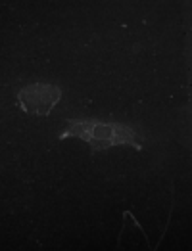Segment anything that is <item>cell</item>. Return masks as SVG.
Masks as SVG:
<instances>
[{
  "instance_id": "obj_1",
  "label": "cell",
  "mask_w": 192,
  "mask_h": 251,
  "mask_svg": "<svg viewBox=\"0 0 192 251\" xmlns=\"http://www.w3.org/2000/svg\"><path fill=\"white\" fill-rule=\"evenodd\" d=\"M65 130L58 136L65 140L69 136L79 138L90 146V153H98L102 150L113 146H131L135 150H142V136L129 125L100 121V119H67Z\"/></svg>"
},
{
  "instance_id": "obj_2",
  "label": "cell",
  "mask_w": 192,
  "mask_h": 251,
  "mask_svg": "<svg viewBox=\"0 0 192 251\" xmlns=\"http://www.w3.org/2000/svg\"><path fill=\"white\" fill-rule=\"evenodd\" d=\"M18 104L25 113L44 117L52 111V107L60 102L62 88L48 83H33L23 86L18 92Z\"/></svg>"
}]
</instances>
